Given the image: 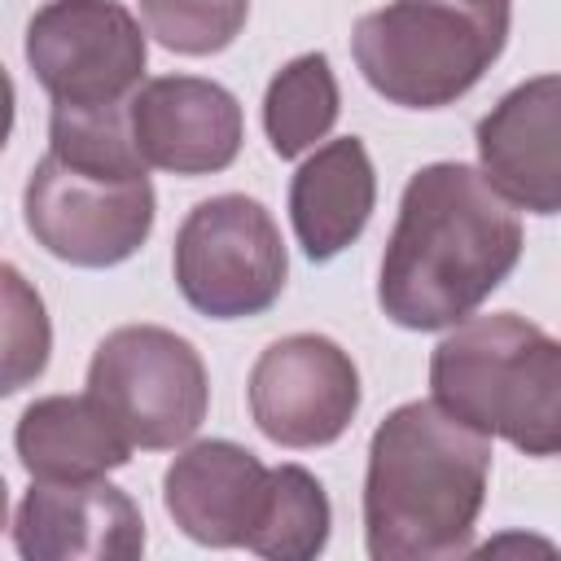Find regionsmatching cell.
Instances as JSON below:
<instances>
[{"mask_svg":"<svg viewBox=\"0 0 561 561\" xmlns=\"http://www.w3.org/2000/svg\"><path fill=\"white\" fill-rule=\"evenodd\" d=\"M517 259L522 224L486 175L469 162H430L403 184L377 302L399 329H451L508 280Z\"/></svg>","mask_w":561,"mask_h":561,"instance_id":"1","label":"cell"},{"mask_svg":"<svg viewBox=\"0 0 561 561\" xmlns=\"http://www.w3.org/2000/svg\"><path fill=\"white\" fill-rule=\"evenodd\" d=\"M377 206L373 158L359 136L320 145L289 180V224L311 263L337 259L368 228Z\"/></svg>","mask_w":561,"mask_h":561,"instance_id":"14","label":"cell"},{"mask_svg":"<svg viewBox=\"0 0 561 561\" xmlns=\"http://www.w3.org/2000/svg\"><path fill=\"white\" fill-rule=\"evenodd\" d=\"M250 18V0H140L145 31L180 53V57H210L224 53Z\"/></svg>","mask_w":561,"mask_h":561,"instance_id":"18","label":"cell"},{"mask_svg":"<svg viewBox=\"0 0 561 561\" xmlns=\"http://www.w3.org/2000/svg\"><path fill=\"white\" fill-rule=\"evenodd\" d=\"M486 184L530 215H561V75L508 88L473 131Z\"/></svg>","mask_w":561,"mask_h":561,"instance_id":"12","label":"cell"},{"mask_svg":"<svg viewBox=\"0 0 561 561\" xmlns=\"http://www.w3.org/2000/svg\"><path fill=\"white\" fill-rule=\"evenodd\" d=\"M171 272L184 302L206 320L263 316L289 276V254L272 210L245 193L197 202L171 250Z\"/></svg>","mask_w":561,"mask_h":561,"instance_id":"6","label":"cell"},{"mask_svg":"<svg viewBox=\"0 0 561 561\" xmlns=\"http://www.w3.org/2000/svg\"><path fill=\"white\" fill-rule=\"evenodd\" d=\"M333 526L329 495L316 473L302 465H276L272 469V500L263 513V526L250 539V552L267 561H311L324 552Z\"/></svg>","mask_w":561,"mask_h":561,"instance_id":"17","label":"cell"},{"mask_svg":"<svg viewBox=\"0 0 561 561\" xmlns=\"http://www.w3.org/2000/svg\"><path fill=\"white\" fill-rule=\"evenodd\" d=\"M31 237L70 267L127 263L153 232L149 162L131 136V105H53L48 153L22 188Z\"/></svg>","mask_w":561,"mask_h":561,"instance_id":"3","label":"cell"},{"mask_svg":"<svg viewBox=\"0 0 561 561\" xmlns=\"http://www.w3.org/2000/svg\"><path fill=\"white\" fill-rule=\"evenodd\" d=\"M272 500V469L232 438L188 443L162 473L171 522L206 548H250Z\"/></svg>","mask_w":561,"mask_h":561,"instance_id":"13","label":"cell"},{"mask_svg":"<svg viewBox=\"0 0 561 561\" xmlns=\"http://www.w3.org/2000/svg\"><path fill=\"white\" fill-rule=\"evenodd\" d=\"M149 61V31L118 0H48L26 22V66L53 105H131Z\"/></svg>","mask_w":561,"mask_h":561,"instance_id":"8","label":"cell"},{"mask_svg":"<svg viewBox=\"0 0 561 561\" xmlns=\"http://www.w3.org/2000/svg\"><path fill=\"white\" fill-rule=\"evenodd\" d=\"M13 548L26 561H131L145 552V517L105 478H35L13 508Z\"/></svg>","mask_w":561,"mask_h":561,"instance_id":"10","label":"cell"},{"mask_svg":"<svg viewBox=\"0 0 561 561\" xmlns=\"http://www.w3.org/2000/svg\"><path fill=\"white\" fill-rule=\"evenodd\" d=\"M491 478V434L438 399L399 403L368 443L364 548L373 561H447L469 552Z\"/></svg>","mask_w":561,"mask_h":561,"instance_id":"2","label":"cell"},{"mask_svg":"<svg viewBox=\"0 0 561 561\" xmlns=\"http://www.w3.org/2000/svg\"><path fill=\"white\" fill-rule=\"evenodd\" d=\"M48 316L39 294L22 280L13 263H4V394L35 381L48 364Z\"/></svg>","mask_w":561,"mask_h":561,"instance_id":"19","label":"cell"},{"mask_svg":"<svg viewBox=\"0 0 561 561\" xmlns=\"http://www.w3.org/2000/svg\"><path fill=\"white\" fill-rule=\"evenodd\" d=\"M337 110H342V92L324 53H302L285 61L263 92V131L272 153L276 158L307 153L316 140L333 131Z\"/></svg>","mask_w":561,"mask_h":561,"instance_id":"16","label":"cell"},{"mask_svg":"<svg viewBox=\"0 0 561 561\" xmlns=\"http://www.w3.org/2000/svg\"><path fill=\"white\" fill-rule=\"evenodd\" d=\"M508 44V0H390L355 22L364 83L403 110L460 101Z\"/></svg>","mask_w":561,"mask_h":561,"instance_id":"5","label":"cell"},{"mask_svg":"<svg viewBox=\"0 0 561 561\" xmlns=\"http://www.w3.org/2000/svg\"><path fill=\"white\" fill-rule=\"evenodd\" d=\"M13 451L31 478L75 482L105 478L123 469L136 443L123 425L83 390V394H44L35 399L13 430Z\"/></svg>","mask_w":561,"mask_h":561,"instance_id":"15","label":"cell"},{"mask_svg":"<svg viewBox=\"0 0 561 561\" xmlns=\"http://www.w3.org/2000/svg\"><path fill=\"white\" fill-rule=\"evenodd\" d=\"M250 416L276 447H329L359 412V368L324 333L276 337L245 381Z\"/></svg>","mask_w":561,"mask_h":561,"instance_id":"9","label":"cell"},{"mask_svg":"<svg viewBox=\"0 0 561 561\" xmlns=\"http://www.w3.org/2000/svg\"><path fill=\"white\" fill-rule=\"evenodd\" d=\"M434 399L522 456H561V337L517 311L469 316L430 355Z\"/></svg>","mask_w":561,"mask_h":561,"instance_id":"4","label":"cell"},{"mask_svg":"<svg viewBox=\"0 0 561 561\" xmlns=\"http://www.w3.org/2000/svg\"><path fill=\"white\" fill-rule=\"evenodd\" d=\"M88 394L145 451L188 443L210 408V377L188 337L162 324L105 333L88 364Z\"/></svg>","mask_w":561,"mask_h":561,"instance_id":"7","label":"cell"},{"mask_svg":"<svg viewBox=\"0 0 561 561\" xmlns=\"http://www.w3.org/2000/svg\"><path fill=\"white\" fill-rule=\"evenodd\" d=\"M131 136L149 167L171 175L228 171L245 140L241 101L202 75H162L131 96Z\"/></svg>","mask_w":561,"mask_h":561,"instance_id":"11","label":"cell"}]
</instances>
